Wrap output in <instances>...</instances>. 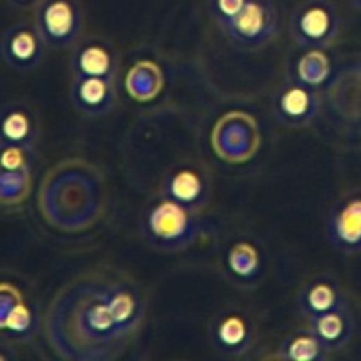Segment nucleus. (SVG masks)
Segmentation results:
<instances>
[{"label": "nucleus", "instance_id": "obj_10", "mask_svg": "<svg viewBox=\"0 0 361 361\" xmlns=\"http://www.w3.org/2000/svg\"><path fill=\"white\" fill-rule=\"evenodd\" d=\"M326 236L338 252H361V196L348 197L331 208L326 221Z\"/></svg>", "mask_w": 361, "mask_h": 361}, {"label": "nucleus", "instance_id": "obj_3", "mask_svg": "<svg viewBox=\"0 0 361 361\" xmlns=\"http://www.w3.org/2000/svg\"><path fill=\"white\" fill-rule=\"evenodd\" d=\"M341 30V13L331 0H305L296 7L289 23L293 41L305 49L330 48Z\"/></svg>", "mask_w": 361, "mask_h": 361}, {"label": "nucleus", "instance_id": "obj_25", "mask_svg": "<svg viewBox=\"0 0 361 361\" xmlns=\"http://www.w3.org/2000/svg\"><path fill=\"white\" fill-rule=\"evenodd\" d=\"M16 360V351L11 345L0 342V361H13Z\"/></svg>", "mask_w": 361, "mask_h": 361}, {"label": "nucleus", "instance_id": "obj_17", "mask_svg": "<svg viewBox=\"0 0 361 361\" xmlns=\"http://www.w3.org/2000/svg\"><path fill=\"white\" fill-rule=\"evenodd\" d=\"M275 356L284 361H326L330 353L323 348L310 328H300L281 342Z\"/></svg>", "mask_w": 361, "mask_h": 361}, {"label": "nucleus", "instance_id": "obj_18", "mask_svg": "<svg viewBox=\"0 0 361 361\" xmlns=\"http://www.w3.org/2000/svg\"><path fill=\"white\" fill-rule=\"evenodd\" d=\"M330 73L331 63L323 49H307V53L298 56L289 67V80L317 88L328 80Z\"/></svg>", "mask_w": 361, "mask_h": 361}, {"label": "nucleus", "instance_id": "obj_20", "mask_svg": "<svg viewBox=\"0 0 361 361\" xmlns=\"http://www.w3.org/2000/svg\"><path fill=\"white\" fill-rule=\"evenodd\" d=\"M35 326H37V321H35L34 312L23 300L9 314L2 331H6L7 337L13 338V341L27 342L34 337Z\"/></svg>", "mask_w": 361, "mask_h": 361}, {"label": "nucleus", "instance_id": "obj_1", "mask_svg": "<svg viewBox=\"0 0 361 361\" xmlns=\"http://www.w3.org/2000/svg\"><path fill=\"white\" fill-rule=\"evenodd\" d=\"M108 274H87L63 286L42 321L51 351L67 361L116 360L134 341L116 323L108 302Z\"/></svg>", "mask_w": 361, "mask_h": 361}, {"label": "nucleus", "instance_id": "obj_13", "mask_svg": "<svg viewBox=\"0 0 361 361\" xmlns=\"http://www.w3.org/2000/svg\"><path fill=\"white\" fill-rule=\"evenodd\" d=\"M348 305L344 291L335 279L319 275L307 282L298 296V310L303 317L312 319L321 314Z\"/></svg>", "mask_w": 361, "mask_h": 361}, {"label": "nucleus", "instance_id": "obj_26", "mask_svg": "<svg viewBox=\"0 0 361 361\" xmlns=\"http://www.w3.org/2000/svg\"><path fill=\"white\" fill-rule=\"evenodd\" d=\"M353 71H355V74H356V80H358V83H360V87H361V59H360V62L356 63L355 67H353Z\"/></svg>", "mask_w": 361, "mask_h": 361}, {"label": "nucleus", "instance_id": "obj_12", "mask_svg": "<svg viewBox=\"0 0 361 361\" xmlns=\"http://www.w3.org/2000/svg\"><path fill=\"white\" fill-rule=\"evenodd\" d=\"M71 104L87 116H104L118 102L115 81L94 76H73L69 88Z\"/></svg>", "mask_w": 361, "mask_h": 361}, {"label": "nucleus", "instance_id": "obj_4", "mask_svg": "<svg viewBox=\"0 0 361 361\" xmlns=\"http://www.w3.org/2000/svg\"><path fill=\"white\" fill-rule=\"evenodd\" d=\"M83 9L80 0H41L34 23L48 49H71L81 41Z\"/></svg>", "mask_w": 361, "mask_h": 361}, {"label": "nucleus", "instance_id": "obj_2", "mask_svg": "<svg viewBox=\"0 0 361 361\" xmlns=\"http://www.w3.org/2000/svg\"><path fill=\"white\" fill-rule=\"evenodd\" d=\"M143 238L161 252H180L192 247L203 233L197 214L161 197L147 210L143 219Z\"/></svg>", "mask_w": 361, "mask_h": 361}, {"label": "nucleus", "instance_id": "obj_22", "mask_svg": "<svg viewBox=\"0 0 361 361\" xmlns=\"http://www.w3.org/2000/svg\"><path fill=\"white\" fill-rule=\"evenodd\" d=\"M247 2L249 0H208V13L222 30L245 7Z\"/></svg>", "mask_w": 361, "mask_h": 361}, {"label": "nucleus", "instance_id": "obj_7", "mask_svg": "<svg viewBox=\"0 0 361 361\" xmlns=\"http://www.w3.org/2000/svg\"><path fill=\"white\" fill-rule=\"evenodd\" d=\"M48 46L42 41L35 23L18 21L0 35V56L9 69L32 73L44 60Z\"/></svg>", "mask_w": 361, "mask_h": 361}, {"label": "nucleus", "instance_id": "obj_24", "mask_svg": "<svg viewBox=\"0 0 361 361\" xmlns=\"http://www.w3.org/2000/svg\"><path fill=\"white\" fill-rule=\"evenodd\" d=\"M14 9H21V11H27V9H35L41 0H7Z\"/></svg>", "mask_w": 361, "mask_h": 361}, {"label": "nucleus", "instance_id": "obj_19", "mask_svg": "<svg viewBox=\"0 0 361 361\" xmlns=\"http://www.w3.org/2000/svg\"><path fill=\"white\" fill-rule=\"evenodd\" d=\"M32 189L30 171H7L0 169V204L18 207L28 197Z\"/></svg>", "mask_w": 361, "mask_h": 361}, {"label": "nucleus", "instance_id": "obj_14", "mask_svg": "<svg viewBox=\"0 0 361 361\" xmlns=\"http://www.w3.org/2000/svg\"><path fill=\"white\" fill-rule=\"evenodd\" d=\"M39 122L34 109L23 102H9L0 108V143L35 148Z\"/></svg>", "mask_w": 361, "mask_h": 361}, {"label": "nucleus", "instance_id": "obj_23", "mask_svg": "<svg viewBox=\"0 0 361 361\" xmlns=\"http://www.w3.org/2000/svg\"><path fill=\"white\" fill-rule=\"evenodd\" d=\"M20 302H23V295L20 293V289L11 282H0V331L6 326L9 314Z\"/></svg>", "mask_w": 361, "mask_h": 361}, {"label": "nucleus", "instance_id": "obj_5", "mask_svg": "<svg viewBox=\"0 0 361 361\" xmlns=\"http://www.w3.org/2000/svg\"><path fill=\"white\" fill-rule=\"evenodd\" d=\"M222 32L228 41L240 49L256 51L264 48L277 37V7L271 0H249Z\"/></svg>", "mask_w": 361, "mask_h": 361}, {"label": "nucleus", "instance_id": "obj_9", "mask_svg": "<svg viewBox=\"0 0 361 361\" xmlns=\"http://www.w3.org/2000/svg\"><path fill=\"white\" fill-rule=\"evenodd\" d=\"M210 196V180L194 164L176 166L162 180L161 197L175 201L194 214H201L208 207Z\"/></svg>", "mask_w": 361, "mask_h": 361}, {"label": "nucleus", "instance_id": "obj_21", "mask_svg": "<svg viewBox=\"0 0 361 361\" xmlns=\"http://www.w3.org/2000/svg\"><path fill=\"white\" fill-rule=\"evenodd\" d=\"M35 150L13 143H0V169L7 171H30L34 169Z\"/></svg>", "mask_w": 361, "mask_h": 361}, {"label": "nucleus", "instance_id": "obj_11", "mask_svg": "<svg viewBox=\"0 0 361 361\" xmlns=\"http://www.w3.org/2000/svg\"><path fill=\"white\" fill-rule=\"evenodd\" d=\"M120 69L118 53L109 42L102 39L80 41L71 55V73L73 76H94L116 81Z\"/></svg>", "mask_w": 361, "mask_h": 361}, {"label": "nucleus", "instance_id": "obj_6", "mask_svg": "<svg viewBox=\"0 0 361 361\" xmlns=\"http://www.w3.org/2000/svg\"><path fill=\"white\" fill-rule=\"evenodd\" d=\"M208 337L215 351L226 358H242L256 344V323L236 309L222 310L212 319Z\"/></svg>", "mask_w": 361, "mask_h": 361}, {"label": "nucleus", "instance_id": "obj_15", "mask_svg": "<svg viewBox=\"0 0 361 361\" xmlns=\"http://www.w3.org/2000/svg\"><path fill=\"white\" fill-rule=\"evenodd\" d=\"M309 328L330 355L348 348L355 334V319L349 307H341L331 312L309 319Z\"/></svg>", "mask_w": 361, "mask_h": 361}, {"label": "nucleus", "instance_id": "obj_16", "mask_svg": "<svg viewBox=\"0 0 361 361\" xmlns=\"http://www.w3.org/2000/svg\"><path fill=\"white\" fill-rule=\"evenodd\" d=\"M224 274L238 288H252L263 275V259L252 243L236 242L224 259Z\"/></svg>", "mask_w": 361, "mask_h": 361}, {"label": "nucleus", "instance_id": "obj_8", "mask_svg": "<svg viewBox=\"0 0 361 361\" xmlns=\"http://www.w3.org/2000/svg\"><path fill=\"white\" fill-rule=\"evenodd\" d=\"M321 104H323V97L317 88L288 80V83L282 85L275 94L271 109H274L275 118L282 126L302 129L312 123V120L319 113Z\"/></svg>", "mask_w": 361, "mask_h": 361}, {"label": "nucleus", "instance_id": "obj_27", "mask_svg": "<svg viewBox=\"0 0 361 361\" xmlns=\"http://www.w3.org/2000/svg\"><path fill=\"white\" fill-rule=\"evenodd\" d=\"M353 7H356V9L361 11V0H351Z\"/></svg>", "mask_w": 361, "mask_h": 361}]
</instances>
